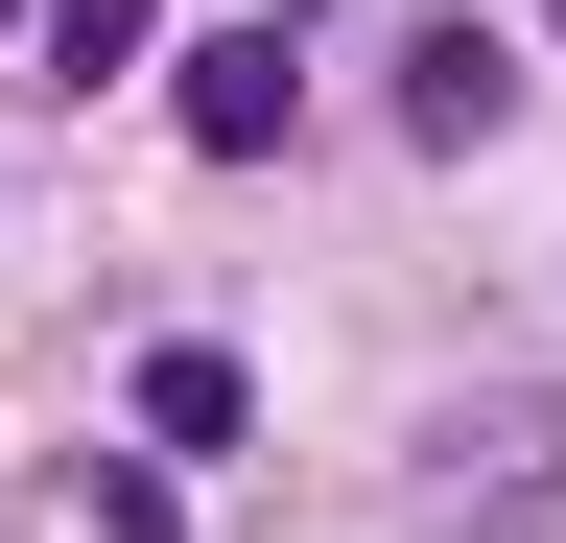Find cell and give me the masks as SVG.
Wrapping results in <instances>:
<instances>
[{
	"mask_svg": "<svg viewBox=\"0 0 566 543\" xmlns=\"http://www.w3.org/2000/svg\"><path fill=\"white\" fill-rule=\"evenodd\" d=\"M166 95H189V143H212V166H283V143H307V24H212Z\"/></svg>",
	"mask_w": 566,
	"mask_h": 543,
	"instance_id": "7a4b0ae2",
	"label": "cell"
},
{
	"mask_svg": "<svg viewBox=\"0 0 566 543\" xmlns=\"http://www.w3.org/2000/svg\"><path fill=\"white\" fill-rule=\"evenodd\" d=\"M495 118H520V48H495V24H401V143H424V166H472Z\"/></svg>",
	"mask_w": 566,
	"mask_h": 543,
	"instance_id": "3957f363",
	"label": "cell"
},
{
	"mask_svg": "<svg viewBox=\"0 0 566 543\" xmlns=\"http://www.w3.org/2000/svg\"><path fill=\"white\" fill-rule=\"evenodd\" d=\"M566 520V378H472L424 426V543H543Z\"/></svg>",
	"mask_w": 566,
	"mask_h": 543,
	"instance_id": "6da1fadb",
	"label": "cell"
},
{
	"mask_svg": "<svg viewBox=\"0 0 566 543\" xmlns=\"http://www.w3.org/2000/svg\"><path fill=\"white\" fill-rule=\"evenodd\" d=\"M24 48H48V72H71V95H118V72H142V48H166V0H24Z\"/></svg>",
	"mask_w": 566,
	"mask_h": 543,
	"instance_id": "5b68a950",
	"label": "cell"
},
{
	"mask_svg": "<svg viewBox=\"0 0 566 543\" xmlns=\"http://www.w3.org/2000/svg\"><path fill=\"white\" fill-rule=\"evenodd\" d=\"M237 426H260V378L212 355V331H166V355H142V449H189V472H212Z\"/></svg>",
	"mask_w": 566,
	"mask_h": 543,
	"instance_id": "277c9868",
	"label": "cell"
},
{
	"mask_svg": "<svg viewBox=\"0 0 566 543\" xmlns=\"http://www.w3.org/2000/svg\"><path fill=\"white\" fill-rule=\"evenodd\" d=\"M543 48H566V0H543Z\"/></svg>",
	"mask_w": 566,
	"mask_h": 543,
	"instance_id": "52a82bcc",
	"label": "cell"
},
{
	"mask_svg": "<svg viewBox=\"0 0 566 543\" xmlns=\"http://www.w3.org/2000/svg\"><path fill=\"white\" fill-rule=\"evenodd\" d=\"M0 24H24V0H0Z\"/></svg>",
	"mask_w": 566,
	"mask_h": 543,
	"instance_id": "ba28073f",
	"label": "cell"
},
{
	"mask_svg": "<svg viewBox=\"0 0 566 543\" xmlns=\"http://www.w3.org/2000/svg\"><path fill=\"white\" fill-rule=\"evenodd\" d=\"M71 543H189V497H166V449H95V472H71Z\"/></svg>",
	"mask_w": 566,
	"mask_h": 543,
	"instance_id": "8992f818",
	"label": "cell"
}]
</instances>
